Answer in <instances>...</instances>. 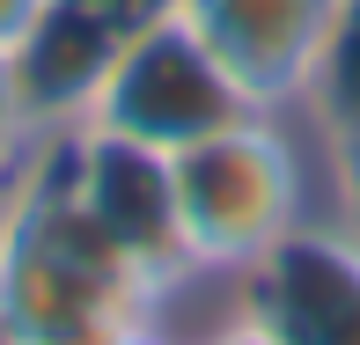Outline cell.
Listing matches in <instances>:
<instances>
[{"label":"cell","mask_w":360,"mask_h":345,"mask_svg":"<svg viewBox=\"0 0 360 345\" xmlns=\"http://www.w3.org/2000/svg\"><path fill=\"white\" fill-rule=\"evenodd\" d=\"M169 235L191 272L250 279L280 242L323 221V162L302 110H243L162 155Z\"/></svg>","instance_id":"6da1fadb"},{"label":"cell","mask_w":360,"mask_h":345,"mask_svg":"<svg viewBox=\"0 0 360 345\" xmlns=\"http://www.w3.org/2000/svg\"><path fill=\"white\" fill-rule=\"evenodd\" d=\"M243 110L250 103L228 89V74L206 59V44L162 0L133 37L103 59V74L81 89V103L59 125H81L96 140H125L140 155H176V147H191L199 133L243 118Z\"/></svg>","instance_id":"7a4b0ae2"},{"label":"cell","mask_w":360,"mask_h":345,"mask_svg":"<svg viewBox=\"0 0 360 345\" xmlns=\"http://www.w3.org/2000/svg\"><path fill=\"white\" fill-rule=\"evenodd\" d=\"M250 110H302L353 0H169Z\"/></svg>","instance_id":"3957f363"},{"label":"cell","mask_w":360,"mask_h":345,"mask_svg":"<svg viewBox=\"0 0 360 345\" xmlns=\"http://www.w3.org/2000/svg\"><path fill=\"white\" fill-rule=\"evenodd\" d=\"M250 294L287 345H360V242L309 221L250 272Z\"/></svg>","instance_id":"277c9868"},{"label":"cell","mask_w":360,"mask_h":345,"mask_svg":"<svg viewBox=\"0 0 360 345\" xmlns=\"http://www.w3.org/2000/svg\"><path fill=\"white\" fill-rule=\"evenodd\" d=\"M302 125L316 140H360V0H353L346 30H338L331 59H323L316 89H309V103H302Z\"/></svg>","instance_id":"5b68a950"},{"label":"cell","mask_w":360,"mask_h":345,"mask_svg":"<svg viewBox=\"0 0 360 345\" xmlns=\"http://www.w3.org/2000/svg\"><path fill=\"white\" fill-rule=\"evenodd\" d=\"M44 140H52V118H44L37 89H30L22 59H0V199L37 169Z\"/></svg>","instance_id":"8992f818"},{"label":"cell","mask_w":360,"mask_h":345,"mask_svg":"<svg viewBox=\"0 0 360 345\" xmlns=\"http://www.w3.org/2000/svg\"><path fill=\"white\" fill-rule=\"evenodd\" d=\"M176 345H287V331L265 316V301L250 294V279L236 287V301L214 308L206 323H191V331H176Z\"/></svg>","instance_id":"52a82bcc"},{"label":"cell","mask_w":360,"mask_h":345,"mask_svg":"<svg viewBox=\"0 0 360 345\" xmlns=\"http://www.w3.org/2000/svg\"><path fill=\"white\" fill-rule=\"evenodd\" d=\"M323 162V228L360 242V140H316Z\"/></svg>","instance_id":"ba28073f"},{"label":"cell","mask_w":360,"mask_h":345,"mask_svg":"<svg viewBox=\"0 0 360 345\" xmlns=\"http://www.w3.org/2000/svg\"><path fill=\"white\" fill-rule=\"evenodd\" d=\"M59 0H0V59H30V44L44 37Z\"/></svg>","instance_id":"9c48e42d"},{"label":"cell","mask_w":360,"mask_h":345,"mask_svg":"<svg viewBox=\"0 0 360 345\" xmlns=\"http://www.w3.org/2000/svg\"><path fill=\"white\" fill-rule=\"evenodd\" d=\"M96 345H176V338H162V331H155L147 316H133V323H118V331H103Z\"/></svg>","instance_id":"30bf717a"},{"label":"cell","mask_w":360,"mask_h":345,"mask_svg":"<svg viewBox=\"0 0 360 345\" xmlns=\"http://www.w3.org/2000/svg\"><path fill=\"white\" fill-rule=\"evenodd\" d=\"M0 257H8V199H0Z\"/></svg>","instance_id":"8fae6325"}]
</instances>
